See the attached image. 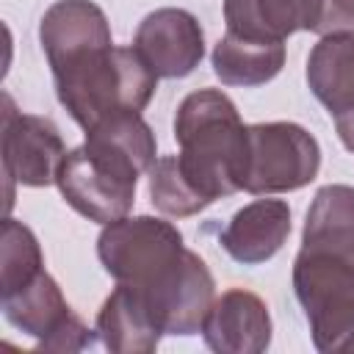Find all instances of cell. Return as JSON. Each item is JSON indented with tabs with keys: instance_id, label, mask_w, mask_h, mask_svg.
Segmentation results:
<instances>
[{
	"instance_id": "6da1fadb",
	"label": "cell",
	"mask_w": 354,
	"mask_h": 354,
	"mask_svg": "<svg viewBox=\"0 0 354 354\" xmlns=\"http://www.w3.org/2000/svg\"><path fill=\"white\" fill-rule=\"evenodd\" d=\"M102 268L133 288L163 335H196L216 299L207 263L183 243V232L158 216H124L102 224L97 238Z\"/></svg>"
},
{
	"instance_id": "7a4b0ae2",
	"label": "cell",
	"mask_w": 354,
	"mask_h": 354,
	"mask_svg": "<svg viewBox=\"0 0 354 354\" xmlns=\"http://www.w3.org/2000/svg\"><path fill=\"white\" fill-rule=\"evenodd\" d=\"M293 293L324 354H354V188L315 191L301 249L293 260Z\"/></svg>"
},
{
	"instance_id": "3957f363",
	"label": "cell",
	"mask_w": 354,
	"mask_h": 354,
	"mask_svg": "<svg viewBox=\"0 0 354 354\" xmlns=\"http://www.w3.org/2000/svg\"><path fill=\"white\" fill-rule=\"evenodd\" d=\"M174 138L185 177L210 205L243 191L249 133L235 102L224 91H191L177 105Z\"/></svg>"
},
{
	"instance_id": "277c9868",
	"label": "cell",
	"mask_w": 354,
	"mask_h": 354,
	"mask_svg": "<svg viewBox=\"0 0 354 354\" xmlns=\"http://www.w3.org/2000/svg\"><path fill=\"white\" fill-rule=\"evenodd\" d=\"M50 72L58 102L83 130L113 113H141L158 88V75L136 47L100 44Z\"/></svg>"
},
{
	"instance_id": "5b68a950",
	"label": "cell",
	"mask_w": 354,
	"mask_h": 354,
	"mask_svg": "<svg viewBox=\"0 0 354 354\" xmlns=\"http://www.w3.org/2000/svg\"><path fill=\"white\" fill-rule=\"evenodd\" d=\"M144 171L147 166L127 149L100 136H86L80 147L64 155L55 185L66 205L83 218L111 224L130 213L136 183Z\"/></svg>"
},
{
	"instance_id": "8992f818",
	"label": "cell",
	"mask_w": 354,
	"mask_h": 354,
	"mask_svg": "<svg viewBox=\"0 0 354 354\" xmlns=\"http://www.w3.org/2000/svg\"><path fill=\"white\" fill-rule=\"evenodd\" d=\"M249 152L243 169V191L285 194L310 185L321 169V147L313 133L296 122L246 124Z\"/></svg>"
},
{
	"instance_id": "52a82bcc",
	"label": "cell",
	"mask_w": 354,
	"mask_h": 354,
	"mask_svg": "<svg viewBox=\"0 0 354 354\" xmlns=\"http://www.w3.org/2000/svg\"><path fill=\"white\" fill-rule=\"evenodd\" d=\"M0 310L14 329L36 337L39 348L80 351L91 346V329L72 313L58 282L47 271H39L25 285L0 293Z\"/></svg>"
},
{
	"instance_id": "ba28073f",
	"label": "cell",
	"mask_w": 354,
	"mask_h": 354,
	"mask_svg": "<svg viewBox=\"0 0 354 354\" xmlns=\"http://www.w3.org/2000/svg\"><path fill=\"white\" fill-rule=\"evenodd\" d=\"M3 177L8 183L11 207L14 183L28 188H47L55 183L66 147L47 116L17 111L11 97H3Z\"/></svg>"
},
{
	"instance_id": "9c48e42d",
	"label": "cell",
	"mask_w": 354,
	"mask_h": 354,
	"mask_svg": "<svg viewBox=\"0 0 354 354\" xmlns=\"http://www.w3.org/2000/svg\"><path fill=\"white\" fill-rule=\"evenodd\" d=\"M136 53L144 64L166 80L191 75L205 58V33L199 19L185 8L149 11L133 36Z\"/></svg>"
},
{
	"instance_id": "30bf717a",
	"label": "cell",
	"mask_w": 354,
	"mask_h": 354,
	"mask_svg": "<svg viewBox=\"0 0 354 354\" xmlns=\"http://www.w3.org/2000/svg\"><path fill=\"white\" fill-rule=\"evenodd\" d=\"M307 86L354 155V33H326L310 50Z\"/></svg>"
},
{
	"instance_id": "8fae6325",
	"label": "cell",
	"mask_w": 354,
	"mask_h": 354,
	"mask_svg": "<svg viewBox=\"0 0 354 354\" xmlns=\"http://www.w3.org/2000/svg\"><path fill=\"white\" fill-rule=\"evenodd\" d=\"M199 332L218 354H260L271 346V315L257 293L230 288L213 299Z\"/></svg>"
},
{
	"instance_id": "7c38bea8",
	"label": "cell",
	"mask_w": 354,
	"mask_h": 354,
	"mask_svg": "<svg viewBox=\"0 0 354 354\" xmlns=\"http://www.w3.org/2000/svg\"><path fill=\"white\" fill-rule=\"evenodd\" d=\"M39 41L53 69L91 47L113 44V36H111V22L97 3L55 0L39 22Z\"/></svg>"
},
{
	"instance_id": "4fadbf2b",
	"label": "cell",
	"mask_w": 354,
	"mask_h": 354,
	"mask_svg": "<svg viewBox=\"0 0 354 354\" xmlns=\"http://www.w3.org/2000/svg\"><path fill=\"white\" fill-rule=\"evenodd\" d=\"M290 235V207L282 199H254L243 205L221 230L218 243L241 266L271 260Z\"/></svg>"
},
{
	"instance_id": "5bb4252c",
	"label": "cell",
	"mask_w": 354,
	"mask_h": 354,
	"mask_svg": "<svg viewBox=\"0 0 354 354\" xmlns=\"http://www.w3.org/2000/svg\"><path fill=\"white\" fill-rule=\"evenodd\" d=\"M321 0H224L227 33L277 44L296 30H318Z\"/></svg>"
},
{
	"instance_id": "9a60e30c",
	"label": "cell",
	"mask_w": 354,
	"mask_h": 354,
	"mask_svg": "<svg viewBox=\"0 0 354 354\" xmlns=\"http://www.w3.org/2000/svg\"><path fill=\"white\" fill-rule=\"evenodd\" d=\"M94 332L102 346L116 354H149L163 337V329L158 326L147 301L133 288L119 282L116 290L102 301Z\"/></svg>"
},
{
	"instance_id": "2e32d148",
	"label": "cell",
	"mask_w": 354,
	"mask_h": 354,
	"mask_svg": "<svg viewBox=\"0 0 354 354\" xmlns=\"http://www.w3.org/2000/svg\"><path fill=\"white\" fill-rule=\"evenodd\" d=\"M213 72L224 86L254 88L274 80L285 66V44H260L246 41L232 33H224L213 47Z\"/></svg>"
},
{
	"instance_id": "e0dca14e",
	"label": "cell",
	"mask_w": 354,
	"mask_h": 354,
	"mask_svg": "<svg viewBox=\"0 0 354 354\" xmlns=\"http://www.w3.org/2000/svg\"><path fill=\"white\" fill-rule=\"evenodd\" d=\"M149 199L160 213L174 218L196 216L199 210L210 207V202L185 177L177 155H163L149 169Z\"/></svg>"
},
{
	"instance_id": "ac0fdd59",
	"label": "cell",
	"mask_w": 354,
	"mask_h": 354,
	"mask_svg": "<svg viewBox=\"0 0 354 354\" xmlns=\"http://www.w3.org/2000/svg\"><path fill=\"white\" fill-rule=\"evenodd\" d=\"M39 271H44V254L33 230L8 216L0 235V293L25 285Z\"/></svg>"
},
{
	"instance_id": "d6986e66",
	"label": "cell",
	"mask_w": 354,
	"mask_h": 354,
	"mask_svg": "<svg viewBox=\"0 0 354 354\" xmlns=\"http://www.w3.org/2000/svg\"><path fill=\"white\" fill-rule=\"evenodd\" d=\"M315 33H354V0H321V19Z\"/></svg>"
}]
</instances>
